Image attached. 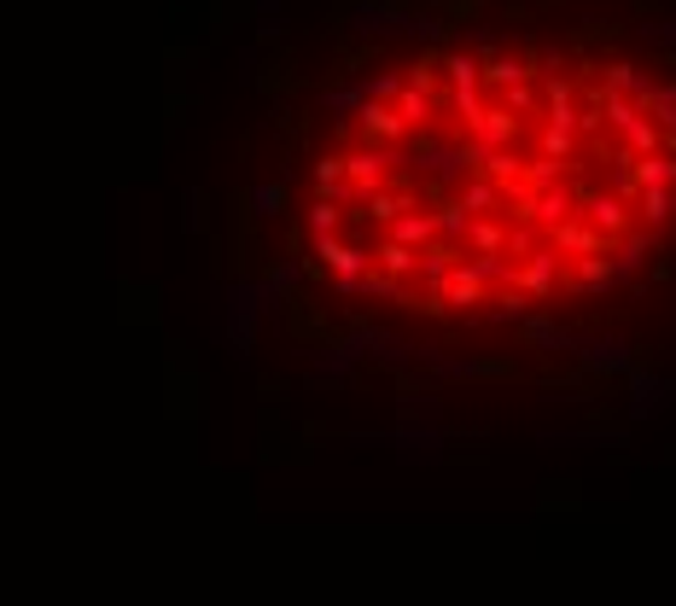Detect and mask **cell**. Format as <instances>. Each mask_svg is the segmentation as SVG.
<instances>
[{
	"label": "cell",
	"mask_w": 676,
	"mask_h": 606,
	"mask_svg": "<svg viewBox=\"0 0 676 606\" xmlns=\"http://www.w3.org/2000/svg\"><path fill=\"white\" fill-rule=\"evenodd\" d=\"M630 58L426 53L379 76L310 170L315 269L344 297L502 321L607 292L653 246L642 158L676 129Z\"/></svg>",
	"instance_id": "obj_1"
}]
</instances>
